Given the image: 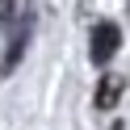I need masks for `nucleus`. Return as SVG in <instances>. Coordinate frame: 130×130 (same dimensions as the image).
Returning <instances> with one entry per match:
<instances>
[{
  "label": "nucleus",
  "mask_w": 130,
  "mask_h": 130,
  "mask_svg": "<svg viewBox=\"0 0 130 130\" xmlns=\"http://www.w3.org/2000/svg\"><path fill=\"white\" fill-rule=\"evenodd\" d=\"M122 76H101V84H96V109H113V105L122 101Z\"/></svg>",
  "instance_id": "f03ea898"
},
{
  "label": "nucleus",
  "mask_w": 130,
  "mask_h": 130,
  "mask_svg": "<svg viewBox=\"0 0 130 130\" xmlns=\"http://www.w3.org/2000/svg\"><path fill=\"white\" fill-rule=\"evenodd\" d=\"M122 46V29L113 25V21H101V25L92 29V42H88V55H92V63L101 67V63H109L113 55H118Z\"/></svg>",
  "instance_id": "f257e3e1"
},
{
  "label": "nucleus",
  "mask_w": 130,
  "mask_h": 130,
  "mask_svg": "<svg viewBox=\"0 0 130 130\" xmlns=\"http://www.w3.org/2000/svg\"><path fill=\"white\" fill-rule=\"evenodd\" d=\"M13 9H17V0H0V21H13Z\"/></svg>",
  "instance_id": "20e7f679"
},
{
  "label": "nucleus",
  "mask_w": 130,
  "mask_h": 130,
  "mask_svg": "<svg viewBox=\"0 0 130 130\" xmlns=\"http://www.w3.org/2000/svg\"><path fill=\"white\" fill-rule=\"evenodd\" d=\"M25 42H29V21L17 29V38H13V46H9V55H4V63H0V71H4V76H9V71L21 63V51H25Z\"/></svg>",
  "instance_id": "7ed1b4c3"
}]
</instances>
